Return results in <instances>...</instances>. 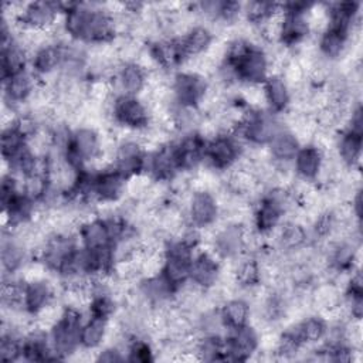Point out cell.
<instances>
[{"label":"cell","mask_w":363,"mask_h":363,"mask_svg":"<svg viewBox=\"0 0 363 363\" xmlns=\"http://www.w3.org/2000/svg\"><path fill=\"white\" fill-rule=\"evenodd\" d=\"M78 248L79 241L77 233H55L35 252V258L45 265L50 275L52 274L58 279H62L69 274Z\"/></svg>","instance_id":"1"},{"label":"cell","mask_w":363,"mask_h":363,"mask_svg":"<svg viewBox=\"0 0 363 363\" xmlns=\"http://www.w3.org/2000/svg\"><path fill=\"white\" fill-rule=\"evenodd\" d=\"M84 320V311L64 306L61 318L48 330L50 343L57 360L71 359L81 349L79 333Z\"/></svg>","instance_id":"2"},{"label":"cell","mask_w":363,"mask_h":363,"mask_svg":"<svg viewBox=\"0 0 363 363\" xmlns=\"http://www.w3.org/2000/svg\"><path fill=\"white\" fill-rule=\"evenodd\" d=\"M105 108L111 125L132 132H143L150 126V109L140 96L118 95L113 96Z\"/></svg>","instance_id":"3"},{"label":"cell","mask_w":363,"mask_h":363,"mask_svg":"<svg viewBox=\"0 0 363 363\" xmlns=\"http://www.w3.org/2000/svg\"><path fill=\"white\" fill-rule=\"evenodd\" d=\"M102 129L78 125L72 126L68 146L62 156L77 169L89 166L102 155Z\"/></svg>","instance_id":"4"},{"label":"cell","mask_w":363,"mask_h":363,"mask_svg":"<svg viewBox=\"0 0 363 363\" xmlns=\"http://www.w3.org/2000/svg\"><path fill=\"white\" fill-rule=\"evenodd\" d=\"M244 152V145L233 133H218L206 142L204 167L224 173L234 167Z\"/></svg>","instance_id":"5"},{"label":"cell","mask_w":363,"mask_h":363,"mask_svg":"<svg viewBox=\"0 0 363 363\" xmlns=\"http://www.w3.org/2000/svg\"><path fill=\"white\" fill-rule=\"evenodd\" d=\"M227 64L233 67L238 85H262L271 75L269 58L262 45L252 44L240 58Z\"/></svg>","instance_id":"6"},{"label":"cell","mask_w":363,"mask_h":363,"mask_svg":"<svg viewBox=\"0 0 363 363\" xmlns=\"http://www.w3.org/2000/svg\"><path fill=\"white\" fill-rule=\"evenodd\" d=\"M210 79L189 71L179 69L170 77V89L173 102L180 106L197 108L207 94Z\"/></svg>","instance_id":"7"},{"label":"cell","mask_w":363,"mask_h":363,"mask_svg":"<svg viewBox=\"0 0 363 363\" xmlns=\"http://www.w3.org/2000/svg\"><path fill=\"white\" fill-rule=\"evenodd\" d=\"M221 227L216 228L210 250L221 259L231 261L245 254V228L247 225L225 223L220 217Z\"/></svg>","instance_id":"8"},{"label":"cell","mask_w":363,"mask_h":363,"mask_svg":"<svg viewBox=\"0 0 363 363\" xmlns=\"http://www.w3.org/2000/svg\"><path fill=\"white\" fill-rule=\"evenodd\" d=\"M145 156L146 147L139 138V132L133 133L116 143L112 167L128 179L133 174L143 173Z\"/></svg>","instance_id":"9"},{"label":"cell","mask_w":363,"mask_h":363,"mask_svg":"<svg viewBox=\"0 0 363 363\" xmlns=\"http://www.w3.org/2000/svg\"><path fill=\"white\" fill-rule=\"evenodd\" d=\"M221 208L218 200L213 191L208 190H193L187 206L186 217L189 224L197 228L213 227L220 220Z\"/></svg>","instance_id":"10"},{"label":"cell","mask_w":363,"mask_h":363,"mask_svg":"<svg viewBox=\"0 0 363 363\" xmlns=\"http://www.w3.org/2000/svg\"><path fill=\"white\" fill-rule=\"evenodd\" d=\"M259 350V330L252 323L228 330L225 333L227 360L247 362Z\"/></svg>","instance_id":"11"},{"label":"cell","mask_w":363,"mask_h":363,"mask_svg":"<svg viewBox=\"0 0 363 363\" xmlns=\"http://www.w3.org/2000/svg\"><path fill=\"white\" fill-rule=\"evenodd\" d=\"M1 82L3 102L21 112V108L26 106L33 96L38 85V78L30 68H24L7 77L6 79H1Z\"/></svg>","instance_id":"12"},{"label":"cell","mask_w":363,"mask_h":363,"mask_svg":"<svg viewBox=\"0 0 363 363\" xmlns=\"http://www.w3.org/2000/svg\"><path fill=\"white\" fill-rule=\"evenodd\" d=\"M147 77H149V72L143 67H140L136 61L121 62L111 78L113 96H118V95L139 96L147 86Z\"/></svg>","instance_id":"13"},{"label":"cell","mask_w":363,"mask_h":363,"mask_svg":"<svg viewBox=\"0 0 363 363\" xmlns=\"http://www.w3.org/2000/svg\"><path fill=\"white\" fill-rule=\"evenodd\" d=\"M223 261L211 250L197 248L190 265V282L200 289H208L220 281Z\"/></svg>","instance_id":"14"},{"label":"cell","mask_w":363,"mask_h":363,"mask_svg":"<svg viewBox=\"0 0 363 363\" xmlns=\"http://www.w3.org/2000/svg\"><path fill=\"white\" fill-rule=\"evenodd\" d=\"M126 196V177L113 167L101 170L95 176L94 199L98 203L118 204Z\"/></svg>","instance_id":"15"},{"label":"cell","mask_w":363,"mask_h":363,"mask_svg":"<svg viewBox=\"0 0 363 363\" xmlns=\"http://www.w3.org/2000/svg\"><path fill=\"white\" fill-rule=\"evenodd\" d=\"M61 16L58 1H30L26 3L17 24L28 28L51 30Z\"/></svg>","instance_id":"16"},{"label":"cell","mask_w":363,"mask_h":363,"mask_svg":"<svg viewBox=\"0 0 363 363\" xmlns=\"http://www.w3.org/2000/svg\"><path fill=\"white\" fill-rule=\"evenodd\" d=\"M62 43L54 41L37 48L30 55V69L37 75L38 79L58 77L62 67Z\"/></svg>","instance_id":"17"},{"label":"cell","mask_w":363,"mask_h":363,"mask_svg":"<svg viewBox=\"0 0 363 363\" xmlns=\"http://www.w3.org/2000/svg\"><path fill=\"white\" fill-rule=\"evenodd\" d=\"M271 234H275L274 245L282 254H291L311 244L309 231L299 220H284Z\"/></svg>","instance_id":"18"},{"label":"cell","mask_w":363,"mask_h":363,"mask_svg":"<svg viewBox=\"0 0 363 363\" xmlns=\"http://www.w3.org/2000/svg\"><path fill=\"white\" fill-rule=\"evenodd\" d=\"M31 259L28 248L10 231H3L1 238V269L4 277H18L24 265Z\"/></svg>","instance_id":"19"},{"label":"cell","mask_w":363,"mask_h":363,"mask_svg":"<svg viewBox=\"0 0 363 363\" xmlns=\"http://www.w3.org/2000/svg\"><path fill=\"white\" fill-rule=\"evenodd\" d=\"M262 91L265 98V108L269 112L275 115H282L286 113L292 106V91L279 74H271L264 81Z\"/></svg>","instance_id":"20"},{"label":"cell","mask_w":363,"mask_h":363,"mask_svg":"<svg viewBox=\"0 0 363 363\" xmlns=\"http://www.w3.org/2000/svg\"><path fill=\"white\" fill-rule=\"evenodd\" d=\"M350 44L352 38L349 34L332 27H326L320 34H318L316 51L322 60L335 64L346 55Z\"/></svg>","instance_id":"21"},{"label":"cell","mask_w":363,"mask_h":363,"mask_svg":"<svg viewBox=\"0 0 363 363\" xmlns=\"http://www.w3.org/2000/svg\"><path fill=\"white\" fill-rule=\"evenodd\" d=\"M363 136L350 130H339L335 140V156L346 170H357L362 159Z\"/></svg>","instance_id":"22"},{"label":"cell","mask_w":363,"mask_h":363,"mask_svg":"<svg viewBox=\"0 0 363 363\" xmlns=\"http://www.w3.org/2000/svg\"><path fill=\"white\" fill-rule=\"evenodd\" d=\"M323 157H325V153L313 143L302 145L292 160V169H294L295 177L303 182L315 183L319 176Z\"/></svg>","instance_id":"23"},{"label":"cell","mask_w":363,"mask_h":363,"mask_svg":"<svg viewBox=\"0 0 363 363\" xmlns=\"http://www.w3.org/2000/svg\"><path fill=\"white\" fill-rule=\"evenodd\" d=\"M57 299V286L50 278L24 282L23 306L30 315H35L44 306Z\"/></svg>","instance_id":"24"},{"label":"cell","mask_w":363,"mask_h":363,"mask_svg":"<svg viewBox=\"0 0 363 363\" xmlns=\"http://www.w3.org/2000/svg\"><path fill=\"white\" fill-rule=\"evenodd\" d=\"M79 245L88 250H98L108 245H113L106 223L102 217L92 216L84 220L77 230Z\"/></svg>","instance_id":"25"},{"label":"cell","mask_w":363,"mask_h":363,"mask_svg":"<svg viewBox=\"0 0 363 363\" xmlns=\"http://www.w3.org/2000/svg\"><path fill=\"white\" fill-rule=\"evenodd\" d=\"M299 139L285 126L267 145V152L271 162L278 164H289L301 149Z\"/></svg>","instance_id":"26"},{"label":"cell","mask_w":363,"mask_h":363,"mask_svg":"<svg viewBox=\"0 0 363 363\" xmlns=\"http://www.w3.org/2000/svg\"><path fill=\"white\" fill-rule=\"evenodd\" d=\"M218 309L227 332L251 323V303L244 296H231L225 299Z\"/></svg>","instance_id":"27"},{"label":"cell","mask_w":363,"mask_h":363,"mask_svg":"<svg viewBox=\"0 0 363 363\" xmlns=\"http://www.w3.org/2000/svg\"><path fill=\"white\" fill-rule=\"evenodd\" d=\"M214 40L216 34L206 23L194 24L183 37H180L182 48L187 60L203 55Z\"/></svg>","instance_id":"28"},{"label":"cell","mask_w":363,"mask_h":363,"mask_svg":"<svg viewBox=\"0 0 363 363\" xmlns=\"http://www.w3.org/2000/svg\"><path fill=\"white\" fill-rule=\"evenodd\" d=\"M1 79L30 67V52L16 37L7 45H1Z\"/></svg>","instance_id":"29"},{"label":"cell","mask_w":363,"mask_h":363,"mask_svg":"<svg viewBox=\"0 0 363 363\" xmlns=\"http://www.w3.org/2000/svg\"><path fill=\"white\" fill-rule=\"evenodd\" d=\"M109 322L111 320L95 318V316L85 318L81 326V333H79L81 349L96 352L99 347H102L106 342Z\"/></svg>","instance_id":"30"},{"label":"cell","mask_w":363,"mask_h":363,"mask_svg":"<svg viewBox=\"0 0 363 363\" xmlns=\"http://www.w3.org/2000/svg\"><path fill=\"white\" fill-rule=\"evenodd\" d=\"M0 147H1V159L6 162H11L28 147L27 138L13 125L10 128L1 129Z\"/></svg>","instance_id":"31"},{"label":"cell","mask_w":363,"mask_h":363,"mask_svg":"<svg viewBox=\"0 0 363 363\" xmlns=\"http://www.w3.org/2000/svg\"><path fill=\"white\" fill-rule=\"evenodd\" d=\"M156 350L145 336H129L125 345L126 362L147 363L156 360Z\"/></svg>","instance_id":"32"},{"label":"cell","mask_w":363,"mask_h":363,"mask_svg":"<svg viewBox=\"0 0 363 363\" xmlns=\"http://www.w3.org/2000/svg\"><path fill=\"white\" fill-rule=\"evenodd\" d=\"M281 9L278 3L269 1H248L242 3V18L251 26H259L268 17L275 14Z\"/></svg>","instance_id":"33"},{"label":"cell","mask_w":363,"mask_h":363,"mask_svg":"<svg viewBox=\"0 0 363 363\" xmlns=\"http://www.w3.org/2000/svg\"><path fill=\"white\" fill-rule=\"evenodd\" d=\"M21 190L27 197L41 204L50 190L48 176L41 173H31L24 176L21 180Z\"/></svg>","instance_id":"34"},{"label":"cell","mask_w":363,"mask_h":363,"mask_svg":"<svg viewBox=\"0 0 363 363\" xmlns=\"http://www.w3.org/2000/svg\"><path fill=\"white\" fill-rule=\"evenodd\" d=\"M155 180L147 173H138L126 179V196L130 200L142 201Z\"/></svg>","instance_id":"35"},{"label":"cell","mask_w":363,"mask_h":363,"mask_svg":"<svg viewBox=\"0 0 363 363\" xmlns=\"http://www.w3.org/2000/svg\"><path fill=\"white\" fill-rule=\"evenodd\" d=\"M95 362H105V363H118L126 362L125 349L119 345H104L95 352Z\"/></svg>","instance_id":"36"}]
</instances>
